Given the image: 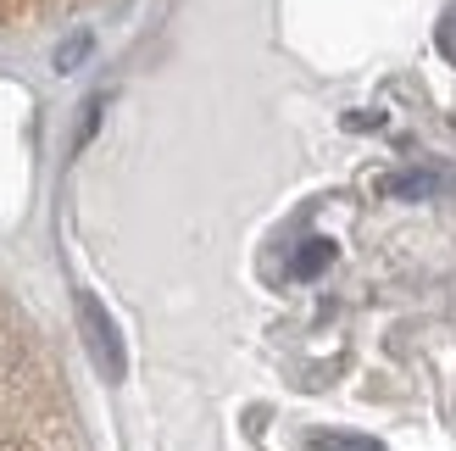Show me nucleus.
<instances>
[{
    "instance_id": "2",
    "label": "nucleus",
    "mask_w": 456,
    "mask_h": 451,
    "mask_svg": "<svg viewBox=\"0 0 456 451\" xmlns=\"http://www.w3.org/2000/svg\"><path fill=\"white\" fill-rule=\"evenodd\" d=\"M373 190H379L384 201H428V195H445L451 178L435 173V168H406V173H384Z\"/></svg>"
},
{
    "instance_id": "6",
    "label": "nucleus",
    "mask_w": 456,
    "mask_h": 451,
    "mask_svg": "<svg viewBox=\"0 0 456 451\" xmlns=\"http://www.w3.org/2000/svg\"><path fill=\"white\" fill-rule=\"evenodd\" d=\"M384 118H379V111H356V118H351V128H379Z\"/></svg>"
},
{
    "instance_id": "3",
    "label": "nucleus",
    "mask_w": 456,
    "mask_h": 451,
    "mask_svg": "<svg viewBox=\"0 0 456 451\" xmlns=\"http://www.w3.org/2000/svg\"><path fill=\"white\" fill-rule=\"evenodd\" d=\"M334 251H339V245H334V240H323V234L306 240L301 251H295V279H317V274H323V267L334 262Z\"/></svg>"
},
{
    "instance_id": "4",
    "label": "nucleus",
    "mask_w": 456,
    "mask_h": 451,
    "mask_svg": "<svg viewBox=\"0 0 456 451\" xmlns=\"http://www.w3.org/2000/svg\"><path fill=\"white\" fill-rule=\"evenodd\" d=\"M89 51H95V39H89V34H73V39H61V45H56V73H73V67H78Z\"/></svg>"
},
{
    "instance_id": "1",
    "label": "nucleus",
    "mask_w": 456,
    "mask_h": 451,
    "mask_svg": "<svg viewBox=\"0 0 456 451\" xmlns=\"http://www.w3.org/2000/svg\"><path fill=\"white\" fill-rule=\"evenodd\" d=\"M73 307H78V329H84V346H89V357H95L101 379L118 385V379L128 373V357H123V334H118V324H111V312L89 296V290H78Z\"/></svg>"
},
{
    "instance_id": "5",
    "label": "nucleus",
    "mask_w": 456,
    "mask_h": 451,
    "mask_svg": "<svg viewBox=\"0 0 456 451\" xmlns=\"http://www.w3.org/2000/svg\"><path fill=\"white\" fill-rule=\"evenodd\" d=\"M312 446H317V451H384V446L368 440V435H317Z\"/></svg>"
}]
</instances>
